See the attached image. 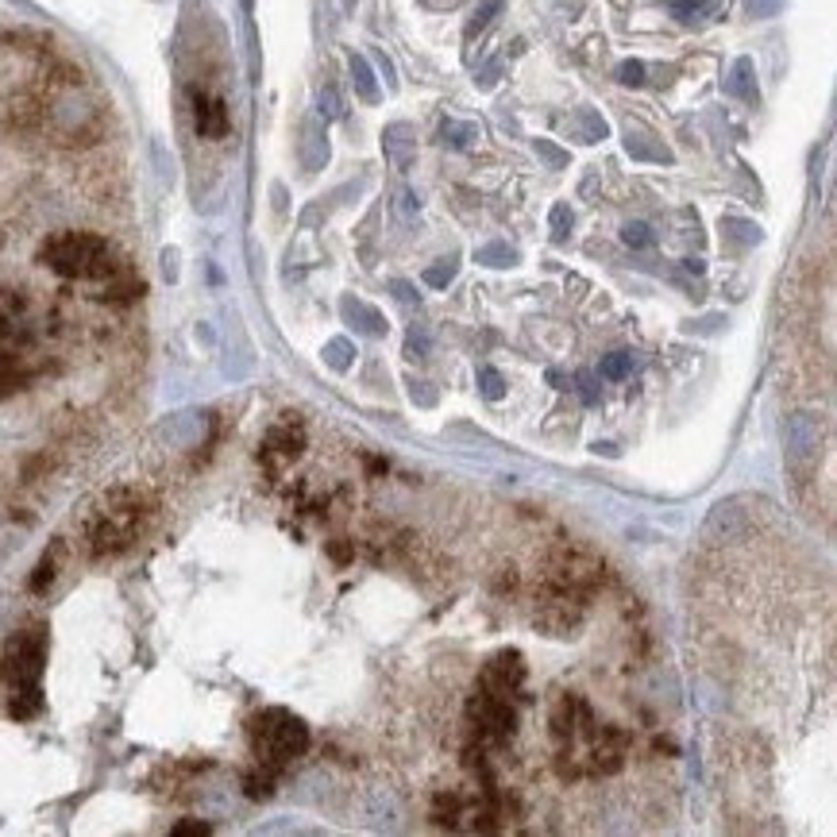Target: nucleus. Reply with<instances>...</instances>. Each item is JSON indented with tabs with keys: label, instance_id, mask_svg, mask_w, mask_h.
<instances>
[{
	"label": "nucleus",
	"instance_id": "1",
	"mask_svg": "<svg viewBox=\"0 0 837 837\" xmlns=\"http://www.w3.org/2000/svg\"><path fill=\"white\" fill-rule=\"evenodd\" d=\"M247 741H251V753L259 756L263 768L282 772L290 760H297L309 749V726L290 710L270 706V710H259L247 722Z\"/></svg>",
	"mask_w": 837,
	"mask_h": 837
},
{
	"label": "nucleus",
	"instance_id": "2",
	"mask_svg": "<svg viewBox=\"0 0 837 837\" xmlns=\"http://www.w3.org/2000/svg\"><path fill=\"white\" fill-rule=\"evenodd\" d=\"M39 259L62 274V278H112L120 274V263L112 259V247L108 240L93 236V232H58L43 243Z\"/></svg>",
	"mask_w": 837,
	"mask_h": 837
},
{
	"label": "nucleus",
	"instance_id": "3",
	"mask_svg": "<svg viewBox=\"0 0 837 837\" xmlns=\"http://www.w3.org/2000/svg\"><path fill=\"white\" fill-rule=\"evenodd\" d=\"M143 498L135 490H116L105 502V510L97 513L93 529H89V548L93 556H112L120 548H128L143 525Z\"/></svg>",
	"mask_w": 837,
	"mask_h": 837
},
{
	"label": "nucleus",
	"instance_id": "4",
	"mask_svg": "<svg viewBox=\"0 0 837 837\" xmlns=\"http://www.w3.org/2000/svg\"><path fill=\"white\" fill-rule=\"evenodd\" d=\"M544 587L579 594V598H591V594L602 587V560L591 556L587 548L560 544V548L548 556V564H544Z\"/></svg>",
	"mask_w": 837,
	"mask_h": 837
},
{
	"label": "nucleus",
	"instance_id": "5",
	"mask_svg": "<svg viewBox=\"0 0 837 837\" xmlns=\"http://www.w3.org/2000/svg\"><path fill=\"white\" fill-rule=\"evenodd\" d=\"M467 726L479 737L483 749L502 745L517 729V706H513V699H502V695H490L483 687H475V695L467 699Z\"/></svg>",
	"mask_w": 837,
	"mask_h": 837
},
{
	"label": "nucleus",
	"instance_id": "6",
	"mask_svg": "<svg viewBox=\"0 0 837 837\" xmlns=\"http://www.w3.org/2000/svg\"><path fill=\"white\" fill-rule=\"evenodd\" d=\"M43 660H47V637L43 629H24L16 633L8 648H4V675L12 687H27V683H39L43 675Z\"/></svg>",
	"mask_w": 837,
	"mask_h": 837
},
{
	"label": "nucleus",
	"instance_id": "7",
	"mask_svg": "<svg viewBox=\"0 0 837 837\" xmlns=\"http://www.w3.org/2000/svg\"><path fill=\"white\" fill-rule=\"evenodd\" d=\"M625 756H629V733L618 726H594V733L583 741L587 776H614L621 772Z\"/></svg>",
	"mask_w": 837,
	"mask_h": 837
},
{
	"label": "nucleus",
	"instance_id": "8",
	"mask_svg": "<svg viewBox=\"0 0 837 837\" xmlns=\"http://www.w3.org/2000/svg\"><path fill=\"white\" fill-rule=\"evenodd\" d=\"M583 614H587V598L567 594V591H552V587H544V591H540V598H537V625L540 629H548V633L564 637V633H571V629H579Z\"/></svg>",
	"mask_w": 837,
	"mask_h": 837
},
{
	"label": "nucleus",
	"instance_id": "9",
	"mask_svg": "<svg viewBox=\"0 0 837 837\" xmlns=\"http://www.w3.org/2000/svg\"><path fill=\"white\" fill-rule=\"evenodd\" d=\"M548 726H552V737H556V745H567V741H575V745H583L587 737L594 733V714L591 706H587V699H579V695H560V699L552 702V714H548Z\"/></svg>",
	"mask_w": 837,
	"mask_h": 837
},
{
	"label": "nucleus",
	"instance_id": "10",
	"mask_svg": "<svg viewBox=\"0 0 837 837\" xmlns=\"http://www.w3.org/2000/svg\"><path fill=\"white\" fill-rule=\"evenodd\" d=\"M479 687L490 695H502V699H517L521 687H525V656L517 648H502L486 660L483 675H479Z\"/></svg>",
	"mask_w": 837,
	"mask_h": 837
},
{
	"label": "nucleus",
	"instance_id": "11",
	"mask_svg": "<svg viewBox=\"0 0 837 837\" xmlns=\"http://www.w3.org/2000/svg\"><path fill=\"white\" fill-rule=\"evenodd\" d=\"M382 151H386V159H390L394 170H409L417 162V135H413V128L409 124H390L382 132Z\"/></svg>",
	"mask_w": 837,
	"mask_h": 837
},
{
	"label": "nucleus",
	"instance_id": "12",
	"mask_svg": "<svg viewBox=\"0 0 837 837\" xmlns=\"http://www.w3.org/2000/svg\"><path fill=\"white\" fill-rule=\"evenodd\" d=\"M344 317H348L351 324H355V332H363V336H386V317L378 313V309H371L367 301H359V297H344Z\"/></svg>",
	"mask_w": 837,
	"mask_h": 837
},
{
	"label": "nucleus",
	"instance_id": "13",
	"mask_svg": "<svg viewBox=\"0 0 837 837\" xmlns=\"http://www.w3.org/2000/svg\"><path fill=\"white\" fill-rule=\"evenodd\" d=\"M625 151L641 162H672V151L652 132H645V128H629L625 132Z\"/></svg>",
	"mask_w": 837,
	"mask_h": 837
},
{
	"label": "nucleus",
	"instance_id": "14",
	"mask_svg": "<svg viewBox=\"0 0 837 837\" xmlns=\"http://www.w3.org/2000/svg\"><path fill=\"white\" fill-rule=\"evenodd\" d=\"M197 132L209 135V139H220V135L228 132L224 101H216V97H197Z\"/></svg>",
	"mask_w": 837,
	"mask_h": 837
},
{
	"label": "nucleus",
	"instance_id": "15",
	"mask_svg": "<svg viewBox=\"0 0 837 837\" xmlns=\"http://www.w3.org/2000/svg\"><path fill=\"white\" fill-rule=\"evenodd\" d=\"M726 93L737 101H756V78H753V62L749 58H737L733 70L726 74Z\"/></svg>",
	"mask_w": 837,
	"mask_h": 837
},
{
	"label": "nucleus",
	"instance_id": "16",
	"mask_svg": "<svg viewBox=\"0 0 837 837\" xmlns=\"http://www.w3.org/2000/svg\"><path fill=\"white\" fill-rule=\"evenodd\" d=\"M301 444H305L301 429H290V425H278V429H270V436H267V452H278L282 459H294L297 452H301Z\"/></svg>",
	"mask_w": 837,
	"mask_h": 837
},
{
	"label": "nucleus",
	"instance_id": "17",
	"mask_svg": "<svg viewBox=\"0 0 837 837\" xmlns=\"http://www.w3.org/2000/svg\"><path fill=\"white\" fill-rule=\"evenodd\" d=\"M351 85L359 89L363 101H371V105L378 101V81H375V74H371V66H367L363 54H351Z\"/></svg>",
	"mask_w": 837,
	"mask_h": 837
},
{
	"label": "nucleus",
	"instance_id": "18",
	"mask_svg": "<svg viewBox=\"0 0 837 837\" xmlns=\"http://www.w3.org/2000/svg\"><path fill=\"white\" fill-rule=\"evenodd\" d=\"M39 706H43V699H39V683L16 687V695H12V714H16V718H31V714H39Z\"/></svg>",
	"mask_w": 837,
	"mask_h": 837
},
{
	"label": "nucleus",
	"instance_id": "19",
	"mask_svg": "<svg viewBox=\"0 0 837 837\" xmlns=\"http://www.w3.org/2000/svg\"><path fill=\"white\" fill-rule=\"evenodd\" d=\"M324 159H328V143H324L321 128H317V124H309V128H305V166H309V170H317Z\"/></svg>",
	"mask_w": 837,
	"mask_h": 837
},
{
	"label": "nucleus",
	"instance_id": "20",
	"mask_svg": "<svg viewBox=\"0 0 837 837\" xmlns=\"http://www.w3.org/2000/svg\"><path fill=\"white\" fill-rule=\"evenodd\" d=\"M475 259L486 263V267H510V263H517V251L510 243H486V247L475 251Z\"/></svg>",
	"mask_w": 837,
	"mask_h": 837
},
{
	"label": "nucleus",
	"instance_id": "21",
	"mask_svg": "<svg viewBox=\"0 0 837 837\" xmlns=\"http://www.w3.org/2000/svg\"><path fill=\"white\" fill-rule=\"evenodd\" d=\"M722 232H726V240H737V247H749L760 240V228H753L749 220H726Z\"/></svg>",
	"mask_w": 837,
	"mask_h": 837
},
{
	"label": "nucleus",
	"instance_id": "22",
	"mask_svg": "<svg viewBox=\"0 0 837 837\" xmlns=\"http://www.w3.org/2000/svg\"><path fill=\"white\" fill-rule=\"evenodd\" d=\"M20 386H24V371L16 367L12 355H0V394H12V390H20Z\"/></svg>",
	"mask_w": 837,
	"mask_h": 837
},
{
	"label": "nucleus",
	"instance_id": "23",
	"mask_svg": "<svg viewBox=\"0 0 837 837\" xmlns=\"http://www.w3.org/2000/svg\"><path fill=\"white\" fill-rule=\"evenodd\" d=\"M274 776H278L274 768H263V764H259V772L247 776V795H251V799H267L270 791H274Z\"/></svg>",
	"mask_w": 837,
	"mask_h": 837
},
{
	"label": "nucleus",
	"instance_id": "24",
	"mask_svg": "<svg viewBox=\"0 0 837 837\" xmlns=\"http://www.w3.org/2000/svg\"><path fill=\"white\" fill-rule=\"evenodd\" d=\"M475 135H479L475 124H444L440 139H444L448 147H471V139H475Z\"/></svg>",
	"mask_w": 837,
	"mask_h": 837
},
{
	"label": "nucleus",
	"instance_id": "25",
	"mask_svg": "<svg viewBox=\"0 0 837 837\" xmlns=\"http://www.w3.org/2000/svg\"><path fill=\"white\" fill-rule=\"evenodd\" d=\"M479 386H483V398H490V402H498V398L506 394V378L498 375L494 367H483V371H479Z\"/></svg>",
	"mask_w": 837,
	"mask_h": 837
},
{
	"label": "nucleus",
	"instance_id": "26",
	"mask_svg": "<svg viewBox=\"0 0 837 837\" xmlns=\"http://www.w3.org/2000/svg\"><path fill=\"white\" fill-rule=\"evenodd\" d=\"M629 367H633V355L614 351V355H606V359H602V378H625L629 375Z\"/></svg>",
	"mask_w": 837,
	"mask_h": 837
},
{
	"label": "nucleus",
	"instance_id": "27",
	"mask_svg": "<svg viewBox=\"0 0 837 837\" xmlns=\"http://www.w3.org/2000/svg\"><path fill=\"white\" fill-rule=\"evenodd\" d=\"M498 8H502V0H483V8L475 12V20L467 24V39H475V35H479V31H483V27L490 24L494 16H498Z\"/></svg>",
	"mask_w": 837,
	"mask_h": 837
},
{
	"label": "nucleus",
	"instance_id": "28",
	"mask_svg": "<svg viewBox=\"0 0 837 837\" xmlns=\"http://www.w3.org/2000/svg\"><path fill=\"white\" fill-rule=\"evenodd\" d=\"M456 270H459V267H456V259H444V263H436V267L425 270V282L440 290V286H448V282L456 278Z\"/></svg>",
	"mask_w": 837,
	"mask_h": 837
},
{
	"label": "nucleus",
	"instance_id": "29",
	"mask_svg": "<svg viewBox=\"0 0 837 837\" xmlns=\"http://www.w3.org/2000/svg\"><path fill=\"white\" fill-rule=\"evenodd\" d=\"M571 224H575V216H571V209L567 205H556L552 209V240H567V232H571Z\"/></svg>",
	"mask_w": 837,
	"mask_h": 837
},
{
	"label": "nucleus",
	"instance_id": "30",
	"mask_svg": "<svg viewBox=\"0 0 837 837\" xmlns=\"http://www.w3.org/2000/svg\"><path fill=\"white\" fill-rule=\"evenodd\" d=\"M621 240L629 243V247H648V243H652V232H648V224L633 220V224L621 228Z\"/></svg>",
	"mask_w": 837,
	"mask_h": 837
},
{
	"label": "nucleus",
	"instance_id": "31",
	"mask_svg": "<svg viewBox=\"0 0 837 837\" xmlns=\"http://www.w3.org/2000/svg\"><path fill=\"white\" fill-rule=\"evenodd\" d=\"M324 351H328V363H332L336 371H344V367L351 363V359H348V355H351V344H348V340H332V344H328Z\"/></svg>",
	"mask_w": 837,
	"mask_h": 837
},
{
	"label": "nucleus",
	"instance_id": "32",
	"mask_svg": "<svg viewBox=\"0 0 837 837\" xmlns=\"http://www.w3.org/2000/svg\"><path fill=\"white\" fill-rule=\"evenodd\" d=\"M618 81L621 85H641V81H645V62H621Z\"/></svg>",
	"mask_w": 837,
	"mask_h": 837
},
{
	"label": "nucleus",
	"instance_id": "33",
	"mask_svg": "<svg viewBox=\"0 0 837 837\" xmlns=\"http://www.w3.org/2000/svg\"><path fill=\"white\" fill-rule=\"evenodd\" d=\"M537 155H544L548 166H556V170L567 166V151H560V147H556V143H548V139H537Z\"/></svg>",
	"mask_w": 837,
	"mask_h": 837
},
{
	"label": "nucleus",
	"instance_id": "34",
	"mask_svg": "<svg viewBox=\"0 0 837 837\" xmlns=\"http://www.w3.org/2000/svg\"><path fill=\"white\" fill-rule=\"evenodd\" d=\"M54 579V556H47L43 564H39V571L31 575V591H43V587H51Z\"/></svg>",
	"mask_w": 837,
	"mask_h": 837
},
{
	"label": "nucleus",
	"instance_id": "35",
	"mask_svg": "<svg viewBox=\"0 0 837 837\" xmlns=\"http://www.w3.org/2000/svg\"><path fill=\"white\" fill-rule=\"evenodd\" d=\"M579 116L587 120V143H594V139H606V120H598L591 108H583Z\"/></svg>",
	"mask_w": 837,
	"mask_h": 837
},
{
	"label": "nucleus",
	"instance_id": "36",
	"mask_svg": "<svg viewBox=\"0 0 837 837\" xmlns=\"http://www.w3.org/2000/svg\"><path fill=\"white\" fill-rule=\"evenodd\" d=\"M344 108H340V97H336V89H324L321 93V116L324 120H336Z\"/></svg>",
	"mask_w": 837,
	"mask_h": 837
},
{
	"label": "nucleus",
	"instance_id": "37",
	"mask_svg": "<svg viewBox=\"0 0 837 837\" xmlns=\"http://www.w3.org/2000/svg\"><path fill=\"white\" fill-rule=\"evenodd\" d=\"M702 8H706V0H675L672 12L679 16V20H691V16H699Z\"/></svg>",
	"mask_w": 837,
	"mask_h": 837
},
{
	"label": "nucleus",
	"instance_id": "38",
	"mask_svg": "<svg viewBox=\"0 0 837 837\" xmlns=\"http://www.w3.org/2000/svg\"><path fill=\"white\" fill-rule=\"evenodd\" d=\"M425 351H429V332L417 336V328H413V332H409V359H421Z\"/></svg>",
	"mask_w": 837,
	"mask_h": 837
},
{
	"label": "nucleus",
	"instance_id": "39",
	"mask_svg": "<svg viewBox=\"0 0 837 837\" xmlns=\"http://www.w3.org/2000/svg\"><path fill=\"white\" fill-rule=\"evenodd\" d=\"M398 213H402L405 220H413V216H417V197H413L409 189H402V193H398Z\"/></svg>",
	"mask_w": 837,
	"mask_h": 837
},
{
	"label": "nucleus",
	"instance_id": "40",
	"mask_svg": "<svg viewBox=\"0 0 837 837\" xmlns=\"http://www.w3.org/2000/svg\"><path fill=\"white\" fill-rule=\"evenodd\" d=\"M174 834L178 837H186V834L205 837V834H213V826H205V822H178V826H174Z\"/></svg>",
	"mask_w": 837,
	"mask_h": 837
},
{
	"label": "nucleus",
	"instance_id": "41",
	"mask_svg": "<svg viewBox=\"0 0 837 837\" xmlns=\"http://www.w3.org/2000/svg\"><path fill=\"white\" fill-rule=\"evenodd\" d=\"M579 386H583V402L598 405V386H594V375H579Z\"/></svg>",
	"mask_w": 837,
	"mask_h": 837
},
{
	"label": "nucleus",
	"instance_id": "42",
	"mask_svg": "<svg viewBox=\"0 0 837 837\" xmlns=\"http://www.w3.org/2000/svg\"><path fill=\"white\" fill-rule=\"evenodd\" d=\"M776 8H780L776 0H749V12H753V16H772Z\"/></svg>",
	"mask_w": 837,
	"mask_h": 837
},
{
	"label": "nucleus",
	"instance_id": "43",
	"mask_svg": "<svg viewBox=\"0 0 837 837\" xmlns=\"http://www.w3.org/2000/svg\"><path fill=\"white\" fill-rule=\"evenodd\" d=\"M394 294L402 297V301H417V294H413V286H405V282H394Z\"/></svg>",
	"mask_w": 837,
	"mask_h": 837
},
{
	"label": "nucleus",
	"instance_id": "44",
	"mask_svg": "<svg viewBox=\"0 0 837 837\" xmlns=\"http://www.w3.org/2000/svg\"><path fill=\"white\" fill-rule=\"evenodd\" d=\"M425 8H456L459 0H421Z\"/></svg>",
	"mask_w": 837,
	"mask_h": 837
},
{
	"label": "nucleus",
	"instance_id": "45",
	"mask_svg": "<svg viewBox=\"0 0 837 837\" xmlns=\"http://www.w3.org/2000/svg\"><path fill=\"white\" fill-rule=\"evenodd\" d=\"M247 4H251V0H247Z\"/></svg>",
	"mask_w": 837,
	"mask_h": 837
}]
</instances>
